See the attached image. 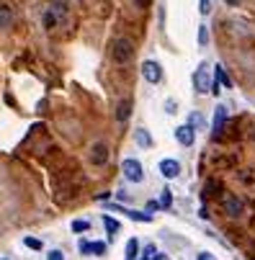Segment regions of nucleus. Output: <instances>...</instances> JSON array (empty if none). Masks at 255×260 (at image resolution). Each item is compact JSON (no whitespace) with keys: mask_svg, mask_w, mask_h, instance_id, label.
<instances>
[{"mask_svg":"<svg viewBox=\"0 0 255 260\" xmlns=\"http://www.w3.org/2000/svg\"><path fill=\"white\" fill-rule=\"evenodd\" d=\"M111 57H114L116 64H126V62L134 57V44L121 36V39H116V42L111 44Z\"/></svg>","mask_w":255,"mask_h":260,"instance_id":"nucleus-1","label":"nucleus"},{"mask_svg":"<svg viewBox=\"0 0 255 260\" xmlns=\"http://www.w3.org/2000/svg\"><path fill=\"white\" fill-rule=\"evenodd\" d=\"M121 173H124V178H126L129 183H142V180H144L142 162H139V160H134V157H126V160L121 162Z\"/></svg>","mask_w":255,"mask_h":260,"instance_id":"nucleus-2","label":"nucleus"},{"mask_svg":"<svg viewBox=\"0 0 255 260\" xmlns=\"http://www.w3.org/2000/svg\"><path fill=\"white\" fill-rule=\"evenodd\" d=\"M194 88H196V93H201V95L211 90V75H209V64H206V62H201L199 70L194 72Z\"/></svg>","mask_w":255,"mask_h":260,"instance_id":"nucleus-3","label":"nucleus"},{"mask_svg":"<svg viewBox=\"0 0 255 260\" xmlns=\"http://www.w3.org/2000/svg\"><path fill=\"white\" fill-rule=\"evenodd\" d=\"M142 78H144V83L157 85V83L163 80V67H160V62H155V59H144V64H142Z\"/></svg>","mask_w":255,"mask_h":260,"instance_id":"nucleus-4","label":"nucleus"},{"mask_svg":"<svg viewBox=\"0 0 255 260\" xmlns=\"http://www.w3.org/2000/svg\"><path fill=\"white\" fill-rule=\"evenodd\" d=\"M90 162L98 165V168L108 162V144H106V142H95V144H93V150H90Z\"/></svg>","mask_w":255,"mask_h":260,"instance_id":"nucleus-5","label":"nucleus"},{"mask_svg":"<svg viewBox=\"0 0 255 260\" xmlns=\"http://www.w3.org/2000/svg\"><path fill=\"white\" fill-rule=\"evenodd\" d=\"M175 139H178V144L191 147V144L196 142V129H191L188 124H180V126L175 129Z\"/></svg>","mask_w":255,"mask_h":260,"instance_id":"nucleus-6","label":"nucleus"},{"mask_svg":"<svg viewBox=\"0 0 255 260\" xmlns=\"http://www.w3.org/2000/svg\"><path fill=\"white\" fill-rule=\"evenodd\" d=\"M160 173H163V178L173 180V178H178V175H180V162H178V160L165 157V160H160Z\"/></svg>","mask_w":255,"mask_h":260,"instance_id":"nucleus-7","label":"nucleus"},{"mask_svg":"<svg viewBox=\"0 0 255 260\" xmlns=\"http://www.w3.org/2000/svg\"><path fill=\"white\" fill-rule=\"evenodd\" d=\"M225 121H227V106H216L214 108V137L225 129Z\"/></svg>","mask_w":255,"mask_h":260,"instance_id":"nucleus-8","label":"nucleus"},{"mask_svg":"<svg viewBox=\"0 0 255 260\" xmlns=\"http://www.w3.org/2000/svg\"><path fill=\"white\" fill-rule=\"evenodd\" d=\"M225 211L230 216H240L242 214V201L237 196H225Z\"/></svg>","mask_w":255,"mask_h":260,"instance_id":"nucleus-9","label":"nucleus"},{"mask_svg":"<svg viewBox=\"0 0 255 260\" xmlns=\"http://www.w3.org/2000/svg\"><path fill=\"white\" fill-rule=\"evenodd\" d=\"M129 116H132V101L126 98V101H121L119 103V108H116V121H129Z\"/></svg>","mask_w":255,"mask_h":260,"instance_id":"nucleus-10","label":"nucleus"},{"mask_svg":"<svg viewBox=\"0 0 255 260\" xmlns=\"http://www.w3.org/2000/svg\"><path fill=\"white\" fill-rule=\"evenodd\" d=\"M11 23H13V11H11V6L0 3V28H11Z\"/></svg>","mask_w":255,"mask_h":260,"instance_id":"nucleus-11","label":"nucleus"},{"mask_svg":"<svg viewBox=\"0 0 255 260\" xmlns=\"http://www.w3.org/2000/svg\"><path fill=\"white\" fill-rule=\"evenodd\" d=\"M134 142H137L139 147H152V137H150V132L144 129V126H139V129L134 132Z\"/></svg>","mask_w":255,"mask_h":260,"instance_id":"nucleus-12","label":"nucleus"},{"mask_svg":"<svg viewBox=\"0 0 255 260\" xmlns=\"http://www.w3.org/2000/svg\"><path fill=\"white\" fill-rule=\"evenodd\" d=\"M42 21H44V28H47V31H52V28H57L59 16H57L52 8H47V11H44V16H42Z\"/></svg>","mask_w":255,"mask_h":260,"instance_id":"nucleus-13","label":"nucleus"},{"mask_svg":"<svg viewBox=\"0 0 255 260\" xmlns=\"http://www.w3.org/2000/svg\"><path fill=\"white\" fill-rule=\"evenodd\" d=\"M132 221H152V214H142V211H134V209H124V206H119Z\"/></svg>","mask_w":255,"mask_h":260,"instance_id":"nucleus-14","label":"nucleus"},{"mask_svg":"<svg viewBox=\"0 0 255 260\" xmlns=\"http://www.w3.org/2000/svg\"><path fill=\"white\" fill-rule=\"evenodd\" d=\"M214 75H216V83H219V85L232 88V80H230V75L225 72V67H222V64H216V67H214Z\"/></svg>","mask_w":255,"mask_h":260,"instance_id":"nucleus-15","label":"nucleus"},{"mask_svg":"<svg viewBox=\"0 0 255 260\" xmlns=\"http://www.w3.org/2000/svg\"><path fill=\"white\" fill-rule=\"evenodd\" d=\"M103 227H106V232H108V235L114 237V235L119 232V221H116L114 216H108V214H103Z\"/></svg>","mask_w":255,"mask_h":260,"instance_id":"nucleus-16","label":"nucleus"},{"mask_svg":"<svg viewBox=\"0 0 255 260\" xmlns=\"http://www.w3.org/2000/svg\"><path fill=\"white\" fill-rule=\"evenodd\" d=\"M70 227H72V232L80 235V232H88V230H90V221H88V219H75Z\"/></svg>","mask_w":255,"mask_h":260,"instance_id":"nucleus-17","label":"nucleus"},{"mask_svg":"<svg viewBox=\"0 0 255 260\" xmlns=\"http://www.w3.org/2000/svg\"><path fill=\"white\" fill-rule=\"evenodd\" d=\"M160 206H163V209H170V206H173V191H170V188H163V191H160Z\"/></svg>","mask_w":255,"mask_h":260,"instance_id":"nucleus-18","label":"nucleus"},{"mask_svg":"<svg viewBox=\"0 0 255 260\" xmlns=\"http://www.w3.org/2000/svg\"><path fill=\"white\" fill-rule=\"evenodd\" d=\"M137 250H139V242L132 237V240L126 242V260H137Z\"/></svg>","mask_w":255,"mask_h":260,"instance_id":"nucleus-19","label":"nucleus"},{"mask_svg":"<svg viewBox=\"0 0 255 260\" xmlns=\"http://www.w3.org/2000/svg\"><path fill=\"white\" fill-rule=\"evenodd\" d=\"M23 245H26L28 250H44V242H42V240H36V237H26Z\"/></svg>","mask_w":255,"mask_h":260,"instance_id":"nucleus-20","label":"nucleus"},{"mask_svg":"<svg viewBox=\"0 0 255 260\" xmlns=\"http://www.w3.org/2000/svg\"><path fill=\"white\" fill-rule=\"evenodd\" d=\"M108 245L106 242H90V255H106Z\"/></svg>","mask_w":255,"mask_h":260,"instance_id":"nucleus-21","label":"nucleus"},{"mask_svg":"<svg viewBox=\"0 0 255 260\" xmlns=\"http://www.w3.org/2000/svg\"><path fill=\"white\" fill-rule=\"evenodd\" d=\"M209 44V31L206 26H199V47H206Z\"/></svg>","mask_w":255,"mask_h":260,"instance_id":"nucleus-22","label":"nucleus"},{"mask_svg":"<svg viewBox=\"0 0 255 260\" xmlns=\"http://www.w3.org/2000/svg\"><path fill=\"white\" fill-rule=\"evenodd\" d=\"M199 13L201 16H209L211 13V0H199Z\"/></svg>","mask_w":255,"mask_h":260,"instance_id":"nucleus-23","label":"nucleus"},{"mask_svg":"<svg viewBox=\"0 0 255 260\" xmlns=\"http://www.w3.org/2000/svg\"><path fill=\"white\" fill-rule=\"evenodd\" d=\"M165 111H168V114H178V101L175 98H168L165 101Z\"/></svg>","mask_w":255,"mask_h":260,"instance_id":"nucleus-24","label":"nucleus"},{"mask_svg":"<svg viewBox=\"0 0 255 260\" xmlns=\"http://www.w3.org/2000/svg\"><path fill=\"white\" fill-rule=\"evenodd\" d=\"M188 126H191V129H196V126H204V119H201L199 114H191V119H188Z\"/></svg>","mask_w":255,"mask_h":260,"instance_id":"nucleus-25","label":"nucleus"},{"mask_svg":"<svg viewBox=\"0 0 255 260\" xmlns=\"http://www.w3.org/2000/svg\"><path fill=\"white\" fill-rule=\"evenodd\" d=\"M78 250H80L83 255H90V242H85V240H80V242H78Z\"/></svg>","mask_w":255,"mask_h":260,"instance_id":"nucleus-26","label":"nucleus"},{"mask_svg":"<svg viewBox=\"0 0 255 260\" xmlns=\"http://www.w3.org/2000/svg\"><path fill=\"white\" fill-rule=\"evenodd\" d=\"M47 260H65V255H62L59 250H49V255H47Z\"/></svg>","mask_w":255,"mask_h":260,"instance_id":"nucleus-27","label":"nucleus"},{"mask_svg":"<svg viewBox=\"0 0 255 260\" xmlns=\"http://www.w3.org/2000/svg\"><path fill=\"white\" fill-rule=\"evenodd\" d=\"M144 252H147V255H144V257H150V255H155V245H147V247H144Z\"/></svg>","mask_w":255,"mask_h":260,"instance_id":"nucleus-28","label":"nucleus"},{"mask_svg":"<svg viewBox=\"0 0 255 260\" xmlns=\"http://www.w3.org/2000/svg\"><path fill=\"white\" fill-rule=\"evenodd\" d=\"M196 260H214V257H211V255H209V252H201V255H199V257H196Z\"/></svg>","mask_w":255,"mask_h":260,"instance_id":"nucleus-29","label":"nucleus"},{"mask_svg":"<svg viewBox=\"0 0 255 260\" xmlns=\"http://www.w3.org/2000/svg\"><path fill=\"white\" fill-rule=\"evenodd\" d=\"M225 3H227V6H240L242 0H225Z\"/></svg>","mask_w":255,"mask_h":260,"instance_id":"nucleus-30","label":"nucleus"},{"mask_svg":"<svg viewBox=\"0 0 255 260\" xmlns=\"http://www.w3.org/2000/svg\"><path fill=\"white\" fill-rule=\"evenodd\" d=\"M155 260H168V255H163V252H155Z\"/></svg>","mask_w":255,"mask_h":260,"instance_id":"nucleus-31","label":"nucleus"},{"mask_svg":"<svg viewBox=\"0 0 255 260\" xmlns=\"http://www.w3.org/2000/svg\"><path fill=\"white\" fill-rule=\"evenodd\" d=\"M139 3H147V0H139Z\"/></svg>","mask_w":255,"mask_h":260,"instance_id":"nucleus-32","label":"nucleus"},{"mask_svg":"<svg viewBox=\"0 0 255 260\" xmlns=\"http://www.w3.org/2000/svg\"><path fill=\"white\" fill-rule=\"evenodd\" d=\"M142 260H147V257H142Z\"/></svg>","mask_w":255,"mask_h":260,"instance_id":"nucleus-33","label":"nucleus"},{"mask_svg":"<svg viewBox=\"0 0 255 260\" xmlns=\"http://www.w3.org/2000/svg\"><path fill=\"white\" fill-rule=\"evenodd\" d=\"M3 260H8V257H3Z\"/></svg>","mask_w":255,"mask_h":260,"instance_id":"nucleus-34","label":"nucleus"}]
</instances>
